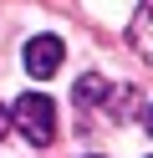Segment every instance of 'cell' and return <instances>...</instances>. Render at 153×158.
I'll use <instances>...</instances> for the list:
<instances>
[{"label": "cell", "instance_id": "cell-1", "mask_svg": "<svg viewBox=\"0 0 153 158\" xmlns=\"http://www.w3.org/2000/svg\"><path fill=\"white\" fill-rule=\"evenodd\" d=\"M10 123L20 127V138H26L31 148L56 143V102L41 97V92H26V97H20V102L10 107Z\"/></svg>", "mask_w": 153, "mask_h": 158}, {"label": "cell", "instance_id": "cell-2", "mask_svg": "<svg viewBox=\"0 0 153 158\" xmlns=\"http://www.w3.org/2000/svg\"><path fill=\"white\" fill-rule=\"evenodd\" d=\"M61 56H66L61 36H31L26 51H20V61H26V72H31V77H41V82H46V77H56Z\"/></svg>", "mask_w": 153, "mask_h": 158}, {"label": "cell", "instance_id": "cell-3", "mask_svg": "<svg viewBox=\"0 0 153 158\" xmlns=\"http://www.w3.org/2000/svg\"><path fill=\"white\" fill-rule=\"evenodd\" d=\"M128 41H133V51H138L143 61H153V0H138V15H133V26H128Z\"/></svg>", "mask_w": 153, "mask_h": 158}, {"label": "cell", "instance_id": "cell-4", "mask_svg": "<svg viewBox=\"0 0 153 158\" xmlns=\"http://www.w3.org/2000/svg\"><path fill=\"white\" fill-rule=\"evenodd\" d=\"M102 92H107V82H102L97 72H87V77H82V82H77V102H82V107H87V102H97Z\"/></svg>", "mask_w": 153, "mask_h": 158}, {"label": "cell", "instance_id": "cell-5", "mask_svg": "<svg viewBox=\"0 0 153 158\" xmlns=\"http://www.w3.org/2000/svg\"><path fill=\"white\" fill-rule=\"evenodd\" d=\"M10 133V107H0V138Z\"/></svg>", "mask_w": 153, "mask_h": 158}, {"label": "cell", "instance_id": "cell-6", "mask_svg": "<svg viewBox=\"0 0 153 158\" xmlns=\"http://www.w3.org/2000/svg\"><path fill=\"white\" fill-rule=\"evenodd\" d=\"M143 123H148V133H153V107H148V112H143Z\"/></svg>", "mask_w": 153, "mask_h": 158}]
</instances>
